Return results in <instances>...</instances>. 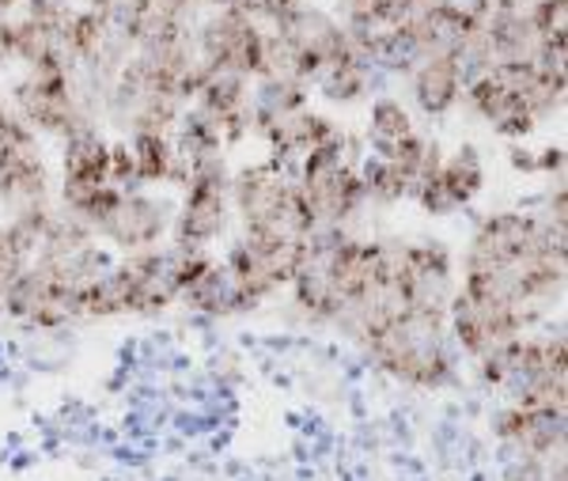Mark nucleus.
<instances>
[{"label": "nucleus", "instance_id": "obj_18", "mask_svg": "<svg viewBox=\"0 0 568 481\" xmlns=\"http://www.w3.org/2000/svg\"><path fill=\"white\" fill-rule=\"evenodd\" d=\"M409 91H414V103L420 114L444 118L452 114L455 103L463 99V72L455 53H433L409 72Z\"/></svg>", "mask_w": 568, "mask_h": 481}, {"label": "nucleus", "instance_id": "obj_5", "mask_svg": "<svg viewBox=\"0 0 568 481\" xmlns=\"http://www.w3.org/2000/svg\"><path fill=\"white\" fill-rule=\"evenodd\" d=\"M557 251L565 254V228L546 224L535 212H493L470 236L463 258L466 270H504V265H524L530 258Z\"/></svg>", "mask_w": 568, "mask_h": 481}, {"label": "nucleus", "instance_id": "obj_27", "mask_svg": "<svg viewBox=\"0 0 568 481\" xmlns=\"http://www.w3.org/2000/svg\"><path fill=\"white\" fill-rule=\"evenodd\" d=\"M549 459H530V455H511L504 467V481H546Z\"/></svg>", "mask_w": 568, "mask_h": 481}, {"label": "nucleus", "instance_id": "obj_16", "mask_svg": "<svg viewBox=\"0 0 568 481\" xmlns=\"http://www.w3.org/2000/svg\"><path fill=\"white\" fill-rule=\"evenodd\" d=\"M254 133L270 144V160L292 171L296 160H304L307 152H315V148H323L326 141H334V137L342 133V126L329 122L326 114H315L311 107H300V110H288V114L262 122Z\"/></svg>", "mask_w": 568, "mask_h": 481}, {"label": "nucleus", "instance_id": "obj_1", "mask_svg": "<svg viewBox=\"0 0 568 481\" xmlns=\"http://www.w3.org/2000/svg\"><path fill=\"white\" fill-rule=\"evenodd\" d=\"M361 349L379 372L414 387V391H444L459 379L463 353L447 334L444 311L406 308L379 330L364 334Z\"/></svg>", "mask_w": 568, "mask_h": 481}, {"label": "nucleus", "instance_id": "obj_22", "mask_svg": "<svg viewBox=\"0 0 568 481\" xmlns=\"http://www.w3.org/2000/svg\"><path fill=\"white\" fill-rule=\"evenodd\" d=\"M133 152V168L141 187H163V182H182L186 187V163L175 156L171 133H133L125 137Z\"/></svg>", "mask_w": 568, "mask_h": 481}, {"label": "nucleus", "instance_id": "obj_24", "mask_svg": "<svg viewBox=\"0 0 568 481\" xmlns=\"http://www.w3.org/2000/svg\"><path fill=\"white\" fill-rule=\"evenodd\" d=\"M375 80H379V69H375V64L361 61V58H345V61H337V64H329V69L318 72L315 88H318V96H323L326 103L353 107V103H361V99L368 96Z\"/></svg>", "mask_w": 568, "mask_h": 481}, {"label": "nucleus", "instance_id": "obj_3", "mask_svg": "<svg viewBox=\"0 0 568 481\" xmlns=\"http://www.w3.org/2000/svg\"><path fill=\"white\" fill-rule=\"evenodd\" d=\"M232 209L243 220V236L307 239L315 231V220L300 198L296 174L273 160L251 163L232 174Z\"/></svg>", "mask_w": 568, "mask_h": 481}, {"label": "nucleus", "instance_id": "obj_8", "mask_svg": "<svg viewBox=\"0 0 568 481\" xmlns=\"http://www.w3.org/2000/svg\"><path fill=\"white\" fill-rule=\"evenodd\" d=\"M0 206L12 217L50 209V171L39 133L16 114L0 126Z\"/></svg>", "mask_w": 568, "mask_h": 481}, {"label": "nucleus", "instance_id": "obj_23", "mask_svg": "<svg viewBox=\"0 0 568 481\" xmlns=\"http://www.w3.org/2000/svg\"><path fill=\"white\" fill-rule=\"evenodd\" d=\"M133 311V273L125 262H114L110 270L91 281L80 292V319H114Z\"/></svg>", "mask_w": 568, "mask_h": 481}, {"label": "nucleus", "instance_id": "obj_12", "mask_svg": "<svg viewBox=\"0 0 568 481\" xmlns=\"http://www.w3.org/2000/svg\"><path fill=\"white\" fill-rule=\"evenodd\" d=\"M394 281L402 284V295H406L409 308H425V311H447L455 289H459L452 251H447L444 243H436V239L402 243Z\"/></svg>", "mask_w": 568, "mask_h": 481}, {"label": "nucleus", "instance_id": "obj_13", "mask_svg": "<svg viewBox=\"0 0 568 481\" xmlns=\"http://www.w3.org/2000/svg\"><path fill=\"white\" fill-rule=\"evenodd\" d=\"M273 27H277L281 39L300 53V61L307 64V84H315V77L323 69H329V64L356 58L345 27L337 23L334 16H326L323 8L300 4V8H292L288 16H281Z\"/></svg>", "mask_w": 568, "mask_h": 481}, {"label": "nucleus", "instance_id": "obj_21", "mask_svg": "<svg viewBox=\"0 0 568 481\" xmlns=\"http://www.w3.org/2000/svg\"><path fill=\"white\" fill-rule=\"evenodd\" d=\"M428 182H436V190H439V198H444L447 212L466 209L485 190V160H481V152L474 144H459L452 156H444L436 179H428Z\"/></svg>", "mask_w": 568, "mask_h": 481}, {"label": "nucleus", "instance_id": "obj_31", "mask_svg": "<svg viewBox=\"0 0 568 481\" xmlns=\"http://www.w3.org/2000/svg\"><path fill=\"white\" fill-rule=\"evenodd\" d=\"M194 4H197V0H194ZM209 4H216V8H232L235 0H209Z\"/></svg>", "mask_w": 568, "mask_h": 481}, {"label": "nucleus", "instance_id": "obj_30", "mask_svg": "<svg viewBox=\"0 0 568 481\" xmlns=\"http://www.w3.org/2000/svg\"><path fill=\"white\" fill-rule=\"evenodd\" d=\"M8 114H12V110H8V103H4V99H0V126L8 122Z\"/></svg>", "mask_w": 568, "mask_h": 481}, {"label": "nucleus", "instance_id": "obj_15", "mask_svg": "<svg viewBox=\"0 0 568 481\" xmlns=\"http://www.w3.org/2000/svg\"><path fill=\"white\" fill-rule=\"evenodd\" d=\"M0 303H4L12 319L31 322V327H39V330H58L72 319H80V295H69L65 289H58L34 262L16 277V284L4 292Z\"/></svg>", "mask_w": 568, "mask_h": 481}, {"label": "nucleus", "instance_id": "obj_4", "mask_svg": "<svg viewBox=\"0 0 568 481\" xmlns=\"http://www.w3.org/2000/svg\"><path fill=\"white\" fill-rule=\"evenodd\" d=\"M227 220H232V171H227L224 152H216L190 163L186 193L175 206L171 239H175V247L209 251L216 239H224Z\"/></svg>", "mask_w": 568, "mask_h": 481}, {"label": "nucleus", "instance_id": "obj_19", "mask_svg": "<svg viewBox=\"0 0 568 481\" xmlns=\"http://www.w3.org/2000/svg\"><path fill=\"white\" fill-rule=\"evenodd\" d=\"M61 179L84 187H114L110 182V141L99 126L77 129L61 141Z\"/></svg>", "mask_w": 568, "mask_h": 481}, {"label": "nucleus", "instance_id": "obj_25", "mask_svg": "<svg viewBox=\"0 0 568 481\" xmlns=\"http://www.w3.org/2000/svg\"><path fill=\"white\" fill-rule=\"evenodd\" d=\"M417 133L414 118H409V110L398 103V99L383 96L372 103V114H368V152L372 156H390L394 148L402 141H409V137Z\"/></svg>", "mask_w": 568, "mask_h": 481}, {"label": "nucleus", "instance_id": "obj_10", "mask_svg": "<svg viewBox=\"0 0 568 481\" xmlns=\"http://www.w3.org/2000/svg\"><path fill=\"white\" fill-rule=\"evenodd\" d=\"M194 46L209 69L235 72L243 80L262 77V46L265 31L254 20H246L235 8H220L197 27Z\"/></svg>", "mask_w": 568, "mask_h": 481}, {"label": "nucleus", "instance_id": "obj_6", "mask_svg": "<svg viewBox=\"0 0 568 481\" xmlns=\"http://www.w3.org/2000/svg\"><path fill=\"white\" fill-rule=\"evenodd\" d=\"M103 110L125 137H133V133H171L186 103L141 58H130L114 77V84L106 88Z\"/></svg>", "mask_w": 568, "mask_h": 481}, {"label": "nucleus", "instance_id": "obj_17", "mask_svg": "<svg viewBox=\"0 0 568 481\" xmlns=\"http://www.w3.org/2000/svg\"><path fill=\"white\" fill-rule=\"evenodd\" d=\"M466 103L474 107V114L481 118V122L493 126V133L508 137V141H527L530 133L538 129V118L530 114L524 99L516 96L511 88H504L497 77H493V69H485L481 77H474L470 84L463 88Z\"/></svg>", "mask_w": 568, "mask_h": 481}, {"label": "nucleus", "instance_id": "obj_2", "mask_svg": "<svg viewBox=\"0 0 568 481\" xmlns=\"http://www.w3.org/2000/svg\"><path fill=\"white\" fill-rule=\"evenodd\" d=\"M474 364H478L481 383L508 394L511 405H530V410H565L568 405L565 334H524Z\"/></svg>", "mask_w": 568, "mask_h": 481}, {"label": "nucleus", "instance_id": "obj_14", "mask_svg": "<svg viewBox=\"0 0 568 481\" xmlns=\"http://www.w3.org/2000/svg\"><path fill=\"white\" fill-rule=\"evenodd\" d=\"M497 437L511 455L554 459L565 451V410H530V405H504L493 418Z\"/></svg>", "mask_w": 568, "mask_h": 481}, {"label": "nucleus", "instance_id": "obj_20", "mask_svg": "<svg viewBox=\"0 0 568 481\" xmlns=\"http://www.w3.org/2000/svg\"><path fill=\"white\" fill-rule=\"evenodd\" d=\"M179 300L186 303L190 311L209 314V319H227V314H243V311L254 308V303L243 295L240 281L232 277V270H227L224 262H216V258L209 262V270L179 295Z\"/></svg>", "mask_w": 568, "mask_h": 481}, {"label": "nucleus", "instance_id": "obj_32", "mask_svg": "<svg viewBox=\"0 0 568 481\" xmlns=\"http://www.w3.org/2000/svg\"><path fill=\"white\" fill-rule=\"evenodd\" d=\"M16 4V0H0V16H4L8 12V8H12Z\"/></svg>", "mask_w": 568, "mask_h": 481}, {"label": "nucleus", "instance_id": "obj_29", "mask_svg": "<svg viewBox=\"0 0 568 481\" xmlns=\"http://www.w3.org/2000/svg\"><path fill=\"white\" fill-rule=\"evenodd\" d=\"M493 8H511V12H527L535 0H489Z\"/></svg>", "mask_w": 568, "mask_h": 481}, {"label": "nucleus", "instance_id": "obj_26", "mask_svg": "<svg viewBox=\"0 0 568 481\" xmlns=\"http://www.w3.org/2000/svg\"><path fill=\"white\" fill-rule=\"evenodd\" d=\"M527 20L546 46H565L568 0H535V4L527 8Z\"/></svg>", "mask_w": 568, "mask_h": 481}, {"label": "nucleus", "instance_id": "obj_7", "mask_svg": "<svg viewBox=\"0 0 568 481\" xmlns=\"http://www.w3.org/2000/svg\"><path fill=\"white\" fill-rule=\"evenodd\" d=\"M447 334H452L455 349L466 353L470 360H481L493 349L508 345V341L524 338L542 314L519 308V303H504L493 295H478L455 289L452 303H447Z\"/></svg>", "mask_w": 568, "mask_h": 481}, {"label": "nucleus", "instance_id": "obj_11", "mask_svg": "<svg viewBox=\"0 0 568 481\" xmlns=\"http://www.w3.org/2000/svg\"><path fill=\"white\" fill-rule=\"evenodd\" d=\"M171 224H175V201L149 190H125L95 236L125 254H141L155 251L160 239L171 236Z\"/></svg>", "mask_w": 568, "mask_h": 481}, {"label": "nucleus", "instance_id": "obj_28", "mask_svg": "<svg viewBox=\"0 0 568 481\" xmlns=\"http://www.w3.org/2000/svg\"><path fill=\"white\" fill-rule=\"evenodd\" d=\"M12 61V23L0 16V64Z\"/></svg>", "mask_w": 568, "mask_h": 481}, {"label": "nucleus", "instance_id": "obj_9", "mask_svg": "<svg viewBox=\"0 0 568 481\" xmlns=\"http://www.w3.org/2000/svg\"><path fill=\"white\" fill-rule=\"evenodd\" d=\"M307 258V239H265V236H240L224 254V265L240 281L246 300L258 308L262 300L288 289L296 270Z\"/></svg>", "mask_w": 568, "mask_h": 481}]
</instances>
